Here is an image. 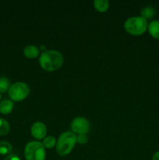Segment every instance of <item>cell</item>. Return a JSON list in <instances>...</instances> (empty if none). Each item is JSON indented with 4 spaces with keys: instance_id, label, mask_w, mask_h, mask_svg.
Listing matches in <instances>:
<instances>
[{
    "instance_id": "18",
    "label": "cell",
    "mask_w": 159,
    "mask_h": 160,
    "mask_svg": "<svg viewBox=\"0 0 159 160\" xmlns=\"http://www.w3.org/2000/svg\"><path fill=\"white\" fill-rule=\"evenodd\" d=\"M3 160H20V159L17 156V155L10 154V155H9V156H6V157H5V159Z\"/></svg>"
},
{
    "instance_id": "10",
    "label": "cell",
    "mask_w": 159,
    "mask_h": 160,
    "mask_svg": "<svg viewBox=\"0 0 159 160\" xmlns=\"http://www.w3.org/2000/svg\"><path fill=\"white\" fill-rule=\"evenodd\" d=\"M14 107L13 102L12 100L6 99L0 102V113L8 115L12 111Z\"/></svg>"
},
{
    "instance_id": "1",
    "label": "cell",
    "mask_w": 159,
    "mask_h": 160,
    "mask_svg": "<svg viewBox=\"0 0 159 160\" xmlns=\"http://www.w3.org/2000/svg\"><path fill=\"white\" fill-rule=\"evenodd\" d=\"M64 58L62 53L57 50H46L41 54L39 64L45 71L52 72L57 70L62 66Z\"/></svg>"
},
{
    "instance_id": "11",
    "label": "cell",
    "mask_w": 159,
    "mask_h": 160,
    "mask_svg": "<svg viewBox=\"0 0 159 160\" xmlns=\"http://www.w3.org/2000/svg\"><path fill=\"white\" fill-rule=\"evenodd\" d=\"M12 151V146L7 141H0V155L9 156Z\"/></svg>"
},
{
    "instance_id": "15",
    "label": "cell",
    "mask_w": 159,
    "mask_h": 160,
    "mask_svg": "<svg viewBox=\"0 0 159 160\" xmlns=\"http://www.w3.org/2000/svg\"><path fill=\"white\" fill-rule=\"evenodd\" d=\"M9 80L6 77H0V93H3L9 91L10 88Z\"/></svg>"
},
{
    "instance_id": "3",
    "label": "cell",
    "mask_w": 159,
    "mask_h": 160,
    "mask_svg": "<svg viewBox=\"0 0 159 160\" xmlns=\"http://www.w3.org/2000/svg\"><path fill=\"white\" fill-rule=\"evenodd\" d=\"M147 20L141 16L129 17L124 23V28L126 32L135 36L144 34L147 31Z\"/></svg>"
},
{
    "instance_id": "9",
    "label": "cell",
    "mask_w": 159,
    "mask_h": 160,
    "mask_svg": "<svg viewBox=\"0 0 159 160\" xmlns=\"http://www.w3.org/2000/svg\"><path fill=\"white\" fill-rule=\"evenodd\" d=\"M23 54L25 57L28 59H35L40 54V49L34 45H30L25 47L23 49Z\"/></svg>"
},
{
    "instance_id": "6",
    "label": "cell",
    "mask_w": 159,
    "mask_h": 160,
    "mask_svg": "<svg viewBox=\"0 0 159 160\" xmlns=\"http://www.w3.org/2000/svg\"><path fill=\"white\" fill-rule=\"evenodd\" d=\"M72 132L75 134H87L90 130V122L84 117H77L71 122Z\"/></svg>"
},
{
    "instance_id": "21",
    "label": "cell",
    "mask_w": 159,
    "mask_h": 160,
    "mask_svg": "<svg viewBox=\"0 0 159 160\" xmlns=\"http://www.w3.org/2000/svg\"><path fill=\"white\" fill-rule=\"evenodd\" d=\"M1 98H2V94L0 93V101H1Z\"/></svg>"
},
{
    "instance_id": "16",
    "label": "cell",
    "mask_w": 159,
    "mask_h": 160,
    "mask_svg": "<svg viewBox=\"0 0 159 160\" xmlns=\"http://www.w3.org/2000/svg\"><path fill=\"white\" fill-rule=\"evenodd\" d=\"M42 144H43L45 148H53L55 145H56V140L55 138V137H53V136H46V137L43 139Z\"/></svg>"
},
{
    "instance_id": "8",
    "label": "cell",
    "mask_w": 159,
    "mask_h": 160,
    "mask_svg": "<svg viewBox=\"0 0 159 160\" xmlns=\"http://www.w3.org/2000/svg\"><path fill=\"white\" fill-rule=\"evenodd\" d=\"M147 31L150 35L156 40H159V20H154L148 23Z\"/></svg>"
},
{
    "instance_id": "4",
    "label": "cell",
    "mask_w": 159,
    "mask_h": 160,
    "mask_svg": "<svg viewBox=\"0 0 159 160\" xmlns=\"http://www.w3.org/2000/svg\"><path fill=\"white\" fill-rule=\"evenodd\" d=\"M24 156L26 160H45V148L41 142H28L24 148Z\"/></svg>"
},
{
    "instance_id": "20",
    "label": "cell",
    "mask_w": 159,
    "mask_h": 160,
    "mask_svg": "<svg viewBox=\"0 0 159 160\" xmlns=\"http://www.w3.org/2000/svg\"><path fill=\"white\" fill-rule=\"evenodd\" d=\"M40 48H41V49H43L44 52L46 51V48H45V46H44V45H41V46L40 47Z\"/></svg>"
},
{
    "instance_id": "12",
    "label": "cell",
    "mask_w": 159,
    "mask_h": 160,
    "mask_svg": "<svg viewBox=\"0 0 159 160\" xmlns=\"http://www.w3.org/2000/svg\"><path fill=\"white\" fill-rule=\"evenodd\" d=\"M94 6L98 12H104L108 9L109 2L108 0H95L94 2Z\"/></svg>"
},
{
    "instance_id": "5",
    "label": "cell",
    "mask_w": 159,
    "mask_h": 160,
    "mask_svg": "<svg viewBox=\"0 0 159 160\" xmlns=\"http://www.w3.org/2000/svg\"><path fill=\"white\" fill-rule=\"evenodd\" d=\"M8 94L12 102L23 101L30 94V87L23 81H18L10 86Z\"/></svg>"
},
{
    "instance_id": "14",
    "label": "cell",
    "mask_w": 159,
    "mask_h": 160,
    "mask_svg": "<svg viewBox=\"0 0 159 160\" xmlns=\"http://www.w3.org/2000/svg\"><path fill=\"white\" fill-rule=\"evenodd\" d=\"M10 131V125L6 120L0 118V136L7 135Z\"/></svg>"
},
{
    "instance_id": "17",
    "label": "cell",
    "mask_w": 159,
    "mask_h": 160,
    "mask_svg": "<svg viewBox=\"0 0 159 160\" xmlns=\"http://www.w3.org/2000/svg\"><path fill=\"white\" fill-rule=\"evenodd\" d=\"M76 142L80 145H85L88 142V137L87 134H78L76 136Z\"/></svg>"
},
{
    "instance_id": "19",
    "label": "cell",
    "mask_w": 159,
    "mask_h": 160,
    "mask_svg": "<svg viewBox=\"0 0 159 160\" xmlns=\"http://www.w3.org/2000/svg\"><path fill=\"white\" fill-rule=\"evenodd\" d=\"M152 160H159V150L154 152L152 156Z\"/></svg>"
},
{
    "instance_id": "7",
    "label": "cell",
    "mask_w": 159,
    "mask_h": 160,
    "mask_svg": "<svg viewBox=\"0 0 159 160\" xmlns=\"http://www.w3.org/2000/svg\"><path fill=\"white\" fill-rule=\"evenodd\" d=\"M31 134L37 140H41L46 137L47 127L44 123L41 121H37L33 123L31 127Z\"/></svg>"
},
{
    "instance_id": "13",
    "label": "cell",
    "mask_w": 159,
    "mask_h": 160,
    "mask_svg": "<svg viewBox=\"0 0 159 160\" xmlns=\"http://www.w3.org/2000/svg\"><path fill=\"white\" fill-rule=\"evenodd\" d=\"M141 17H143L147 20V19H151L155 15V9L152 6H147L146 7L143 8L140 12Z\"/></svg>"
},
{
    "instance_id": "2",
    "label": "cell",
    "mask_w": 159,
    "mask_h": 160,
    "mask_svg": "<svg viewBox=\"0 0 159 160\" xmlns=\"http://www.w3.org/2000/svg\"><path fill=\"white\" fill-rule=\"evenodd\" d=\"M76 143V135L72 131H65L60 134L56 142V152L61 156L70 154Z\"/></svg>"
}]
</instances>
